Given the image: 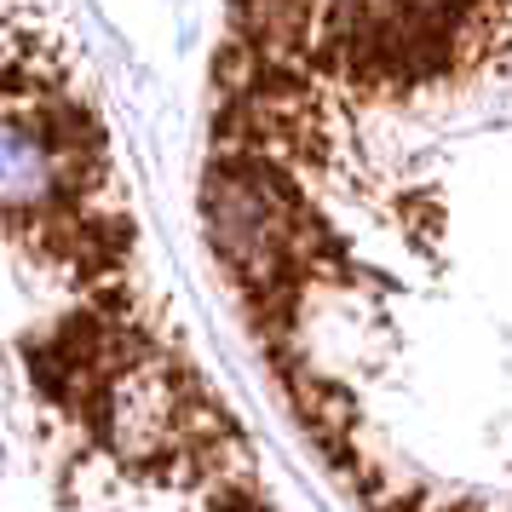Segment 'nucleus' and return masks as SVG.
Segmentation results:
<instances>
[{
    "instance_id": "1",
    "label": "nucleus",
    "mask_w": 512,
    "mask_h": 512,
    "mask_svg": "<svg viewBox=\"0 0 512 512\" xmlns=\"http://www.w3.org/2000/svg\"><path fill=\"white\" fill-rule=\"evenodd\" d=\"M512 29V0H317L311 64L369 98L432 93L489 70Z\"/></svg>"
},
{
    "instance_id": "2",
    "label": "nucleus",
    "mask_w": 512,
    "mask_h": 512,
    "mask_svg": "<svg viewBox=\"0 0 512 512\" xmlns=\"http://www.w3.org/2000/svg\"><path fill=\"white\" fill-rule=\"evenodd\" d=\"M98 150H87V116L75 104H47L41 116L0 110V236H75V259H116L121 248L93 242L87 179Z\"/></svg>"
}]
</instances>
